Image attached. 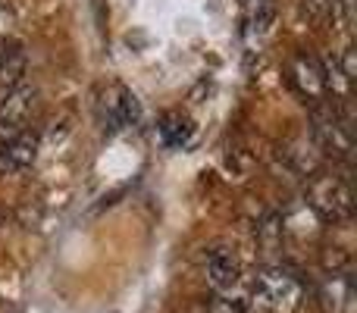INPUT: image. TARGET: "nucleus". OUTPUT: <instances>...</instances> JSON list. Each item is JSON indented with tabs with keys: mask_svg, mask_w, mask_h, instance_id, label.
Wrapping results in <instances>:
<instances>
[{
	"mask_svg": "<svg viewBox=\"0 0 357 313\" xmlns=\"http://www.w3.org/2000/svg\"><path fill=\"white\" fill-rule=\"evenodd\" d=\"M254 304L266 313H295L304 301V285L285 266H266L254 276Z\"/></svg>",
	"mask_w": 357,
	"mask_h": 313,
	"instance_id": "obj_1",
	"label": "nucleus"
},
{
	"mask_svg": "<svg viewBox=\"0 0 357 313\" xmlns=\"http://www.w3.org/2000/svg\"><path fill=\"white\" fill-rule=\"evenodd\" d=\"M314 135L320 142V148L326 154L348 160L354 151V138H351V119L342 110L339 104H326L314 110Z\"/></svg>",
	"mask_w": 357,
	"mask_h": 313,
	"instance_id": "obj_2",
	"label": "nucleus"
},
{
	"mask_svg": "<svg viewBox=\"0 0 357 313\" xmlns=\"http://www.w3.org/2000/svg\"><path fill=\"white\" fill-rule=\"evenodd\" d=\"M307 204L323 220L342 222L351 216V188L342 176H317L307 188Z\"/></svg>",
	"mask_w": 357,
	"mask_h": 313,
	"instance_id": "obj_3",
	"label": "nucleus"
},
{
	"mask_svg": "<svg viewBox=\"0 0 357 313\" xmlns=\"http://www.w3.org/2000/svg\"><path fill=\"white\" fill-rule=\"evenodd\" d=\"M98 116L107 129L119 132V129H135L142 123V100L132 88L126 85H107L98 94Z\"/></svg>",
	"mask_w": 357,
	"mask_h": 313,
	"instance_id": "obj_4",
	"label": "nucleus"
},
{
	"mask_svg": "<svg viewBox=\"0 0 357 313\" xmlns=\"http://www.w3.org/2000/svg\"><path fill=\"white\" fill-rule=\"evenodd\" d=\"M289 79L301 98L314 100V104H320L326 98V72H323L320 56L307 54V50H298L289 60Z\"/></svg>",
	"mask_w": 357,
	"mask_h": 313,
	"instance_id": "obj_5",
	"label": "nucleus"
},
{
	"mask_svg": "<svg viewBox=\"0 0 357 313\" xmlns=\"http://www.w3.org/2000/svg\"><path fill=\"white\" fill-rule=\"evenodd\" d=\"M38 107V91L29 85H16V88H6L3 98H0V129L6 135L13 132H22L25 123L31 119Z\"/></svg>",
	"mask_w": 357,
	"mask_h": 313,
	"instance_id": "obj_6",
	"label": "nucleus"
},
{
	"mask_svg": "<svg viewBox=\"0 0 357 313\" xmlns=\"http://www.w3.org/2000/svg\"><path fill=\"white\" fill-rule=\"evenodd\" d=\"M38 151H41L38 132L22 129L13 132V135H3L0 138V172H19L25 166H31L38 160Z\"/></svg>",
	"mask_w": 357,
	"mask_h": 313,
	"instance_id": "obj_7",
	"label": "nucleus"
},
{
	"mask_svg": "<svg viewBox=\"0 0 357 313\" xmlns=\"http://www.w3.org/2000/svg\"><path fill=\"white\" fill-rule=\"evenodd\" d=\"M320 307L326 313H354L357 307V291H354V279L351 270L345 273H326L320 282Z\"/></svg>",
	"mask_w": 357,
	"mask_h": 313,
	"instance_id": "obj_8",
	"label": "nucleus"
},
{
	"mask_svg": "<svg viewBox=\"0 0 357 313\" xmlns=\"http://www.w3.org/2000/svg\"><path fill=\"white\" fill-rule=\"evenodd\" d=\"M204 276H207V282L213 285L216 291H229V289H235L241 279V260L235 257L232 247L216 245L204 254Z\"/></svg>",
	"mask_w": 357,
	"mask_h": 313,
	"instance_id": "obj_9",
	"label": "nucleus"
},
{
	"mask_svg": "<svg viewBox=\"0 0 357 313\" xmlns=\"http://www.w3.org/2000/svg\"><path fill=\"white\" fill-rule=\"evenodd\" d=\"M157 135L167 148L173 151H182L195 142V123H191L185 113H167V116L157 123Z\"/></svg>",
	"mask_w": 357,
	"mask_h": 313,
	"instance_id": "obj_10",
	"label": "nucleus"
},
{
	"mask_svg": "<svg viewBox=\"0 0 357 313\" xmlns=\"http://www.w3.org/2000/svg\"><path fill=\"white\" fill-rule=\"evenodd\" d=\"M25 69H29V56L19 44H0V88H16L22 85Z\"/></svg>",
	"mask_w": 357,
	"mask_h": 313,
	"instance_id": "obj_11",
	"label": "nucleus"
},
{
	"mask_svg": "<svg viewBox=\"0 0 357 313\" xmlns=\"http://www.w3.org/2000/svg\"><path fill=\"white\" fill-rule=\"evenodd\" d=\"M273 19H276V3L273 0H248V13H245L248 35L264 38L270 31Z\"/></svg>",
	"mask_w": 357,
	"mask_h": 313,
	"instance_id": "obj_12",
	"label": "nucleus"
},
{
	"mask_svg": "<svg viewBox=\"0 0 357 313\" xmlns=\"http://www.w3.org/2000/svg\"><path fill=\"white\" fill-rule=\"evenodd\" d=\"M304 10L314 19H329V22H345L348 0H304Z\"/></svg>",
	"mask_w": 357,
	"mask_h": 313,
	"instance_id": "obj_13",
	"label": "nucleus"
},
{
	"mask_svg": "<svg viewBox=\"0 0 357 313\" xmlns=\"http://www.w3.org/2000/svg\"><path fill=\"white\" fill-rule=\"evenodd\" d=\"M207 313H245V310H241V304L229 301V298H213V304H210Z\"/></svg>",
	"mask_w": 357,
	"mask_h": 313,
	"instance_id": "obj_14",
	"label": "nucleus"
}]
</instances>
